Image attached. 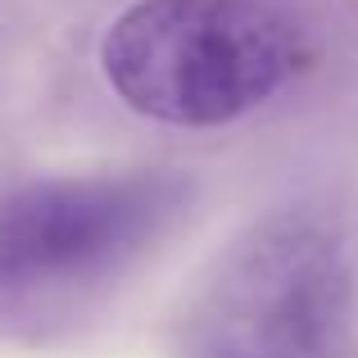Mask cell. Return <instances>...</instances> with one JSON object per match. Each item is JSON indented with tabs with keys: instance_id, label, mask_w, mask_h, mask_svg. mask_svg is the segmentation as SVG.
Wrapping results in <instances>:
<instances>
[{
	"instance_id": "obj_3",
	"label": "cell",
	"mask_w": 358,
	"mask_h": 358,
	"mask_svg": "<svg viewBox=\"0 0 358 358\" xmlns=\"http://www.w3.org/2000/svg\"><path fill=\"white\" fill-rule=\"evenodd\" d=\"M173 177L45 182L0 204V295L96 277L136 254L177 209Z\"/></svg>"
},
{
	"instance_id": "obj_1",
	"label": "cell",
	"mask_w": 358,
	"mask_h": 358,
	"mask_svg": "<svg viewBox=\"0 0 358 358\" xmlns=\"http://www.w3.org/2000/svg\"><path fill=\"white\" fill-rule=\"evenodd\" d=\"M109 87L136 114L218 127L299 69V32L268 0H136L100 45Z\"/></svg>"
},
{
	"instance_id": "obj_2",
	"label": "cell",
	"mask_w": 358,
	"mask_h": 358,
	"mask_svg": "<svg viewBox=\"0 0 358 358\" xmlns=\"http://www.w3.org/2000/svg\"><path fill=\"white\" fill-rule=\"evenodd\" d=\"M350 313L341 241L277 218L236 245L195 317V358H336Z\"/></svg>"
}]
</instances>
